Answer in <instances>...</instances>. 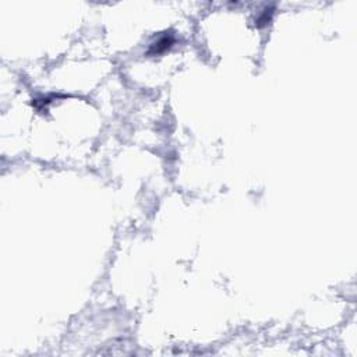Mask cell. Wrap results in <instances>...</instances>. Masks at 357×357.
Listing matches in <instances>:
<instances>
[{
	"label": "cell",
	"mask_w": 357,
	"mask_h": 357,
	"mask_svg": "<svg viewBox=\"0 0 357 357\" xmlns=\"http://www.w3.org/2000/svg\"><path fill=\"white\" fill-rule=\"evenodd\" d=\"M173 36L170 34H165L162 35L159 39L154 42L150 48V53L151 55H159V53H163L165 51H167L169 48L172 47L173 43Z\"/></svg>",
	"instance_id": "6da1fadb"
}]
</instances>
